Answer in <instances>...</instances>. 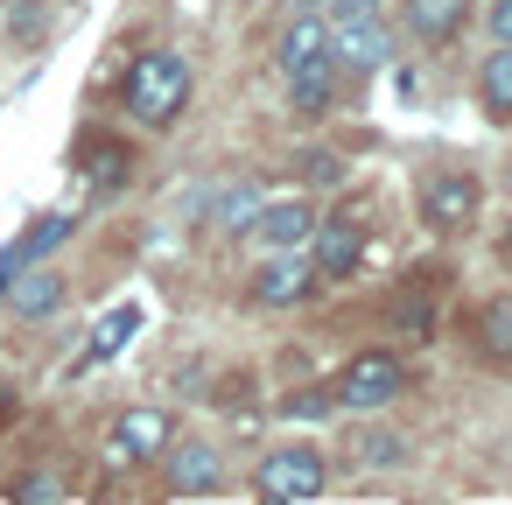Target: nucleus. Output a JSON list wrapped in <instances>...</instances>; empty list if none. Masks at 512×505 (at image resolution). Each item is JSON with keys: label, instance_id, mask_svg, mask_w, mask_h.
Wrapping results in <instances>:
<instances>
[{"label": "nucleus", "instance_id": "obj_9", "mask_svg": "<svg viewBox=\"0 0 512 505\" xmlns=\"http://www.w3.org/2000/svg\"><path fill=\"white\" fill-rule=\"evenodd\" d=\"M337 57L330 50H316V57H302V64H288L281 78H288V106L302 113V120H316V113H330V99H337Z\"/></svg>", "mask_w": 512, "mask_h": 505}, {"label": "nucleus", "instance_id": "obj_6", "mask_svg": "<svg viewBox=\"0 0 512 505\" xmlns=\"http://www.w3.org/2000/svg\"><path fill=\"white\" fill-rule=\"evenodd\" d=\"M162 470H169V498H204V491L225 484V456L211 442H169Z\"/></svg>", "mask_w": 512, "mask_h": 505}, {"label": "nucleus", "instance_id": "obj_7", "mask_svg": "<svg viewBox=\"0 0 512 505\" xmlns=\"http://www.w3.org/2000/svg\"><path fill=\"white\" fill-rule=\"evenodd\" d=\"M64 295H71V281H64L57 267H43V260H36V267H22L8 288H0V302H8L22 323H43V316H57V309H64Z\"/></svg>", "mask_w": 512, "mask_h": 505}, {"label": "nucleus", "instance_id": "obj_1", "mask_svg": "<svg viewBox=\"0 0 512 505\" xmlns=\"http://www.w3.org/2000/svg\"><path fill=\"white\" fill-rule=\"evenodd\" d=\"M183 106H190V64L176 50H141L127 71V113L141 127H169Z\"/></svg>", "mask_w": 512, "mask_h": 505}, {"label": "nucleus", "instance_id": "obj_13", "mask_svg": "<svg viewBox=\"0 0 512 505\" xmlns=\"http://www.w3.org/2000/svg\"><path fill=\"white\" fill-rule=\"evenodd\" d=\"M463 22H470V0H407V36L428 43V50L456 43Z\"/></svg>", "mask_w": 512, "mask_h": 505}, {"label": "nucleus", "instance_id": "obj_20", "mask_svg": "<svg viewBox=\"0 0 512 505\" xmlns=\"http://www.w3.org/2000/svg\"><path fill=\"white\" fill-rule=\"evenodd\" d=\"M15 498H29V505H57V498H71V484L50 477V470H29V477H15Z\"/></svg>", "mask_w": 512, "mask_h": 505}, {"label": "nucleus", "instance_id": "obj_4", "mask_svg": "<svg viewBox=\"0 0 512 505\" xmlns=\"http://www.w3.org/2000/svg\"><path fill=\"white\" fill-rule=\"evenodd\" d=\"M477 204H484V183L470 169H428L421 176V218L435 232H463L477 218Z\"/></svg>", "mask_w": 512, "mask_h": 505}, {"label": "nucleus", "instance_id": "obj_16", "mask_svg": "<svg viewBox=\"0 0 512 505\" xmlns=\"http://www.w3.org/2000/svg\"><path fill=\"white\" fill-rule=\"evenodd\" d=\"M477 344H484L491 365H512V295L484 302V316H477Z\"/></svg>", "mask_w": 512, "mask_h": 505}, {"label": "nucleus", "instance_id": "obj_10", "mask_svg": "<svg viewBox=\"0 0 512 505\" xmlns=\"http://www.w3.org/2000/svg\"><path fill=\"white\" fill-rule=\"evenodd\" d=\"M71 232H78V218H71V211H50V218H36V225H29V232H22L15 246H0V288H8V281H15L22 267L50 260V253H57V246H64Z\"/></svg>", "mask_w": 512, "mask_h": 505}, {"label": "nucleus", "instance_id": "obj_24", "mask_svg": "<svg viewBox=\"0 0 512 505\" xmlns=\"http://www.w3.org/2000/svg\"><path fill=\"white\" fill-rule=\"evenodd\" d=\"M484 29H491L498 43H512V0H491V8H484Z\"/></svg>", "mask_w": 512, "mask_h": 505}, {"label": "nucleus", "instance_id": "obj_17", "mask_svg": "<svg viewBox=\"0 0 512 505\" xmlns=\"http://www.w3.org/2000/svg\"><path fill=\"white\" fill-rule=\"evenodd\" d=\"M127 169H134V162H127V148H120V141H99V148L85 155V176H92V190H99V197H113V190L127 183Z\"/></svg>", "mask_w": 512, "mask_h": 505}, {"label": "nucleus", "instance_id": "obj_8", "mask_svg": "<svg viewBox=\"0 0 512 505\" xmlns=\"http://www.w3.org/2000/svg\"><path fill=\"white\" fill-rule=\"evenodd\" d=\"M330 57H337V64H351V71H379V64L393 57V29H386L379 15L337 22V29H330Z\"/></svg>", "mask_w": 512, "mask_h": 505}, {"label": "nucleus", "instance_id": "obj_19", "mask_svg": "<svg viewBox=\"0 0 512 505\" xmlns=\"http://www.w3.org/2000/svg\"><path fill=\"white\" fill-rule=\"evenodd\" d=\"M295 169H302L316 190H337V183H344V162H337L330 148H302V155H295Z\"/></svg>", "mask_w": 512, "mask_h": 505}, {"label": "nucleus", "instance_id": "obj_22", "mask_svg": "<svg viewBox=\"0 0 512 505\" xmlns=\"http://www.w3.org/2000/svg\"><path fill=\"white\" fill-rule=\"evenodd\" d=\"M330 407H337V400H330V393H316V386H302V393H288V400H281V414H288V421H295V414H302V421H323Z\"/></svg>", "mask_w": 512, "mask_h": 505}, {"label": "nucleus", "instance_id": "obj_14", "mask_svg": "<svg viewBox=\"0 0 512 505\" xmlns=\"http://www.w3.org/2000/svg\"><path fill=\"white\" fill-rule=\"evenodd\" d=\"M246 232H253L260 246H309V232H316V211H309L302 197H288V204H260Z\"/></svg>", "mask_w": 512, "mask_h": 505}, {"label": "nucleus", "instance_id": "obj_11", "mask_svg": "<svg viewBox=\"0 0 512 505\" xmlns=\"http://www.w3.org/2000/svg\"><path fill=\"white\" fill-rule=\"evenodd\" d=\"M309 239H316V281H344L365 260V225L358 218H323Z\"/></svg>", "mask_w": 512, "mask_h": 505}, {"label": "nucleus", "instance_id": "obj_21", "mask_svg": "<svg viewBox=\"0 0 512 505\" xmlns=\"http://www.w3.org/2000/svg\"><path fill=\"white\" fill-rule=\"evenodd\" d=\"M253 211H260V197H253V190H232V197L218 204V225H225V232H246Z\"/></svg>", "mask_w": 512, "mask_h": 505}, {"label": "nucleus", "instance_id": "obj_25", "mask_svg": "<svg viewBox=\"0 0 512 505\" xmlns=\"http://www.w3.org/2000/svg\"><path fill=\"white\" fill-rule=\"evenodd\" d=\"M365 463H400V442L393 435H365Z\"/></svg>", "mask_w": 512, "mask_h": 505}, {"label": "nucleus", "instance_id": "obj_18", "mask_svg": "<svg viewBox=\"0 0 512 505\" xmlns=\"http://www.w3.org/2000/svg\"><path fill=\"white\" fill-rule=\"evenodd\" d=\"M134 330H141V309H113V316H106V323L92 330V344H85V365H99V358H113V351H120V344L134 337Z\"/></svg>", "mask_w": 512, "mask_h": 505}, {"label": "nucleus", "instance_id": "obj_5", "mask_svg": "<svg viewBox=\"0 0 512 505\" xmlns=\"http://www.w3.org/2000/svg\"><path fill=\"white\" fill-rule=\"evenodd\" d=\"M316 295V260H302V246H274V260L253 274V302L260 309H295Z\"/></svg>", "mask_w": 512, "mask_h": 505}, {"label": "nucleus", "instance_id": "obj_27", "mask_svg": "<svg viewBox=\"0 0 512 505\" xmlns=\"http://www.w3.org/2000/svg\"><path fill=\"white\" fill-rule=\"evenodd\" d=\"M505 260H512V225H505Z\"/></svg>", "mask_w": 512, "mask_h": 505}, {"label": "nucleus", "instance_id": "obj_3", "mask_svg": "<svg viewBox=\"0 0 512 505\" xmlns=\"http://www.w3.org/2000/svg\"><path fill=\"white\" fill-rule=\"evenodd\" d=\"M260 498H274V505H302V498H316L323 484H330V470H323V449H309V442H288V449H267L260 456Z\"/></svg>", "mask_w": 512, "mask_h": 505}, {"label": "nucleus", "instance_id": "obj_26", "mask_svg": "<svg viewBox=\"0 0 512 505\" xmlns=\"http://www.w3.org/2000/svg\"><path fill=\"white\" fill-rule=\"evenodd\" d=\"M8 414H15V393H8V386H0V421H8Z\"/></svg>", "mask_w": 512, "mask_h": 505}, {"label": "nucleus", "instance_id": "obj_15", "mask_svg": "<svg viewBox=\"0 0 512 505\" xmlns=\"http://www.w3.org/2000/svg\"><path fill=\"white\" fill-rule=\"evenodd\" d=\"M477 99L498 127H512V43H498L484 64H477Z\"/></svg>", "mask_w": 512, "mask_h": 505}, {"label": "nucleus", "instance_id": "obj_2", "mask_svg": "<svg viewBox=\"0 0 512 505\" xmlns=\"http://www.w3.org/2000/svg\"><path fill=\"white\" fill-rule=\"evenodd\" d=\"M400 386H407V365H400V351H358V358L337 372L330 400H337V407H351V414H372V407L400 400Z\"/></svg>", "mask_w": 512, "mask_h": 505}, {"label": "nucleus", "instance_id": "obj_12", "mask_svg": "<svg viewBox=\"0 0 512 505\" xmlns=\"http://www.w3.org/2000/svg\"><path fill=\"white\" fill-rule=\"evenodd\" d=\"M169 449V414L162 407H134L113 421V463H155Z\"/></svg>", "mask_w": 512, "mask_h": 505}, {"label": "nucleus", "instance_id": "obj_23", "mask_svg": "<svg viewBox=\"0 0 512 505\" xmlns=\"http://www.w3.org/2000/svg\"><path fill=\"white\" fill-rule=\"evenodd\" d=\"M358 15H379V0H330V15H323V22L337 29V22H358Z\"/></svg>", "mask_w": 512, "mask_h": 505}]
</instances>
